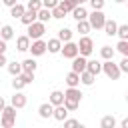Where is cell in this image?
Returning <instances> with one entry per match:
<instances>
[{
    "instance_id": "obj_1",
    "label": "cell",
    "mask_w": 128,
    "mask_h": 128,
    "mask_svg": "<svg viewBox=\"0 0 128 128\" xmlns=\"http://www.w3.org/2000/svg\"><path fill=\"white\" fill-rule=\"evenodd\" d=\"M86 20H88L90 28H94V30H102L106 16H104V12H102V10H92V12L86 16Z\"/></svg>"
},
{
    "instance_id": "obj_2",
    "label": "cell",
    "mask_w": 128,
    "mask_h": 128,
    "mask_svg": "<svg viewBox=\"0 0 128 128\" xmlns=\"http://www.w3.org/2000/svg\"><path fill=\"white\" fill-rule=\"evenodd\" d=\"M44 32H46V24L40 22V20H34L32 24H28V34H26V36H28L30 40H36V38H42Z\"/></svg>"
},
{
    "instance_id": "obj_3",
    "label": "cell",
    "mask_w": 128,
    "mask_h": 128,
    "mask_svg": "<svg viewBox=\"0 0 128 128\" xmlns=\"http://www.w3.org/2000/svg\"><path fill=\"white\" fill-rule=\"evenodd\" d=\"M102 72H104L110 80H118L120 74H122L120 68H118V64H114L112 60H104V62H102Z\"/></svg>"
},
{
    "instance_id": "obj_4",
    "label": "cell",
    "mask_w": 128,
    "mask_h": 128,
    "mask_svg": "<svg viewBox=\"0 0 128 128\" xmlns=\"http://www.w3.org/2000/svg\"><path fill=\"white\" fill-rule=\"evenodd\" d=\"M92 50H94V42H92V38L86 34V36H82L80 38V42H78V54L80 56H90L92 54Z\"/></svg>"
},
{
    "instance_id": "obj_5",
    "label": "cell",
    "mask_w": 128,
    "mask_h": 128,
    "mask_svg": "<svg viewBox=\"0 0 128 128\" xmlns=\"http://www.w3.org/2000/svg\"><path fill=\"white\" fill-rule=\"evenodd\" d=\"M60 54L64 56V58H74V56H78V44L76 42H72V40H68V42H64L62 44V48H60Z\"/></svg>"
},
{
    "instance_id": "obj_6",
    "label": "cell",
    "mask_w": 128,
    "mask_h": 128,
    "mask_svg": "<svg viewBox=\"0 0 128 128\" xmlns=\"http://www.w3.org/2000/svg\"><path fill=\"white\" fill-rule=\"evenodd\" d=\"M28 50L32 52V56H42V54H46V42H44L42 38L30 40V46H28Z\"/></svg>"
},
{
    "instance_id": "obj_7",
    "label": "cell",
    "mask_w": 128,
    "mask_h": 128,
    "mask_svg": "<svg viewBox=\"0 0 128 128\" xmlns=\"http://www.w3.org/2000/svg\"><path fill=\"white\" fill-rule=\"evenodd\" d=\"M72 70L78 72V74L84 72V70H86V56H80V54L74 56V58H72Z\"/></svg>"
},
{
    "instance_id": "obj_8",
    "label": "cell",
    "mask_w": 128,
    "mask_h": 128,
    "mask_svg": "<svg viewBox=\"0 0 128 128\" xmlns=\"http://www.w3.org/2000/svg\"><path fill=\"white\" fill-rule=\"evenodd\" d=\"M26 102H28L26 94H22L20 90H16V94L12 96V106H14L16 110H20V108H24V106H26Z\"/></svg>"
},
{
    "instance_id": "obj_9",
    "label": "cell",
    "mask_w": 128,
    "mask_h": 128,
    "mask_svg": "<svg viewBox=\"0 0 128 128\" xmlns=\"http://www.w3.org/2000/svg\"><path fill=\"white\" fill-rule=\"evenodd\" d=\"M52 118H54V120H58V122H62V120H66V118H68V110L64 108V104L54 106V110H52Z\"/></svg>"
},
{
    "instance_id": "obj_10",
    "label": "cell",
    "mask_w": 128,
    "mask_h": 128,
    "mask_svg": "<svg viewBox=\"0 0 128 128\" xmlns=\"http://www.w3.org/2000/svg\"><path fill=\"white\" fill-rule=\"evenodd\" d=\"M70 14H72V18L78 22V20H86V16H88V10H86L82 4H78L76 8H72V10H70Z\"/></svg>"
},
{
    "instance_id": "obj_11",
    "label": "cell",
    "mask_w": 128,
    "mask_h": 128,
    "mask_svg": "<svg viewBox=\"0 0 128 128\" xmlns=\"http://www.w3.org/2000/svg\"><path fill=\"white\" fill-rule=\"evenodd\" d=\"M52 110H54V106L50 104V102H44V104H40L38 106V116L40 118H52Z\"/></svg>"
},
{
    "instance_id": "obj_12",
    "label": "cell",
    "mask_w": 128,
    "mask_h": 128,
    "mask_svg": "<svg viewBox=\"0 0 128 128\" xmlns=\"http://www.w3.org/2000/svg\"><path fill=\"white\" fill-rule=\"evenodd\" d=\"M34 20H36V10H30V8H26V10L22 12V16H20V22H22L24 26L32 24Z\"/></svg>"
},
{
    "instance_id": "obj_13",
    "label": "cell",
    "mask_w": 128,
    "mask_h": 128,
    "mask_svg": "<svg viewBox=\"0 0 128 128\" xmlns=\"http://www.w3.org/2000/svg\"><path fill=\"white\" fill-rule=\"evenodd\" d=\"M28 46H30V38L26 34H22V36L16 38V50L18 52H28Z\"/></svg>"
},
{
    "instance_id": "obj_14",
    "label": "cell",
    "mask_w": 128,
    "mask_h": 128,
    "mask_svg": "<svg viewBox=\"0 0 128 128\" xmlns=\"http://www.w3.org/2000/svg\"><path fill=\"white\" fill-rule=\"evenodd\" d=\"M86 70H88L90 74L98 76V74L102 72V62H98V60H86Z\"/></svg>"
},
{
    "instance_id": "obj_15",
    "label": "cell",
    "mask_w": 128,
    "mask_h": 128,
    "mask_svg": "<svg viewBox=\"0 0 128 128\" xmlns=\"http://www.w3.org/2000/svg\"><path fill=\"white\" fill-rule=\"evenodd\" d=\"M60 48H62V42H60L58 38H50V40L46 42V50H48L50 54H58Z\"/></svg>"
},
{
    "instance_id": "obj_16",
    "label": "cell",
    "mask_w": 128,
    "mask_h": 128,
    "mask_svg": "<svg viewBox=\"0 0 128 128\" xmlns=\"http://www.w3.org/2000/svg\"><path fill=\"white\" fill-rule=\"evenodd\" d=\"M20 64H22V72H30V74H34L36 68H38V62H36L34 58H26V60L20 62Z\"/></svg>"
},
{
    "instance_id": "obj_17",
    "label": "cell",
    "mask_w": 128,
    "mask_h": 128,
    "mask_svg": "<svg viewBox=\"0 0 128 128\" xmlns=\"http://www.w3.org/2000/svg\"><path fill=\"white\" fill-rule=\"evenodd\" d=\"M64 82H66L68 86H80V74H78V72H74V70H70V72L66 74Z\"/></svg>"
},
{
    "instance_id": "obj_18",
    "label": "cell",
    "mask_w": 128,
    "mask_h": 128,
    "mask_svg": "<svg viewBox=\"0 0 128 128\" xmlns=\"http://www.w3.org/2000/svg\"><path fill=\"white\" fill-rule=\"evenodd\" d=\"M64 96L66 98H72V100H82V92H80V88L78 86H68V90L64 92Z\"/></svg>"
},
{
    "instance_id": "obj_19",
    "label": "cell",
    "mask_w": 128,
    "mask_h": 128,
    "mask_svg": "<svg viewBox=\"0 0 128 128\" xmlns=\"http://www.w3.org/2000/svg\"><path fill=\"white\" fill-rule=\"evenodd\" d=\"M102 28H104L106 36H116V28H118V24H116L114 20H108V18H106V20H104V26H102Z\"/></svg>"
},
{
    "instance_id": "obj_20",
    "label": "cell",
    "mask_w": 128,
    "mask_h": 128,
    "mask_svg": "<svg viewBox=\"0 0 128 128\" xmlns=\"http://www.w3.org/2000/svg\"><path fill=\"white\" fill-rule=\"evenodd\" d=\"M0 38H2V40H6V42H8V40H12V38H14V28H12L10 24H4V26L0 28Z\"/></svg>"
},
{
    "instance_id": "obj_21",
    "label": "cell",
    "mask_w": 128,
    "mask_h": 128,
    "mask_svg": "<svg viewBox=\"0 0 128 128\" xmlns=\"http://www.w3.org/2000/svg\"><path fill=\"white\" fill-rule=\"evenodd\" d=\"M52 106H58V104H62L64 102V92H60V90H52L50 92V100H48Z\"/></svg>"
},
{
    "instance_id": "obj_22",
    "label": "cell",
    "mask_w": 128,
    "mask_h": 128,
    "mask_svg": "<svg viewBox=\"0 0 128 128\" xmlns=\"http://www.w3.org/2000/svg\"><path fill=\"white\" fill-rule=\"evenodd\" d=\"M94 80H96V76H94V74H90L88 70L80 72V84H84V86H92V84H94Z\"/></svg>"
},
{
    "instance_id": "obj_23",
    "label": "cell",
    "mask_w": 128,
    "mask_h": 128,
    "mask_svg": "<svg viewBox=\"0 0 128 128\" xmlns=\"http://www.w3.org/2000/svg\"><path fill=\"white\" fill-rule=\"evenodd\" d=\"M24 10H26V6H24V4H20V2H16L14 6H10V16L20 20V16H22V12H24Z\"/></svg>"
},
{
    "instance_id": "obj_24",
    "label": "cell",
    "mask_w": 128,
    "mask_h": 128,
    "mask_svg": "<svg viewBox=\"0 0 128 128\" xmlns=\"http://www.w3.org/2000/svg\"><path fill=\"white\" fill-rule=\"evenodd\" d=\"M50 18H52V14H50V10H48V8H44V6H42L40 10H36V20H40V22H44V24H46Z\"/></svg>"
},
{
    "instance_id": "obj_25",
    "label": "cell",
    "mask_w": 128,
    "mask_h": 128,
    "mask_svg": "<svg viewBox=\"0 0 128 128\" xmlns=\"http://www.w3.org/2000/svg\"><path fill=\"white\" fill-rule=\"evenodd\" d=\"M92 28H90V24H88V20H78L76 22V32L78 34H82V36H86L88 32H90Z\"/></svg>"
},
{
    "instance_id": "obj_26",
    "label": "cell",
    "mask_w": 128,
    "mask_h": 128,
    "mask_svg": "<svg viewBox=\"0 0 128 128\" xmlns=\"http://www.w3.org/2000/svg\"><path fill=\"white\" fill-rule=\"evenodd\" d=\"M6 68H8V72H10L12 76H18V74L22 72V64H20V62H16V60L6 62Z\"/></svg>"
},
{
    "instance_id": "obj_27",
    "label": "cell",
    "mask_w": 128,
    "mask_h": 128,
    "mask_svg": "<svg viewBox=\"0 0 128 128\" xmlns=\"http://www.w3.org/2000/svg\"><path fill=\"white\" fill-rule=\"evenodd\" d=\"M50 14H52V18H56V20H62V18H64L68 12H66V10L62 8V4L58 2V6H54V8L50 10Z\"/></svg>"
},
{
    "instance_id": "obj_28",
    "label": "cell",
    "mask_w": 128,
    "mask_h": 128,
    "mask_svg": "<svg viewBox=\"0 0 128 128\" xmlns=\"http://www.w3.org/2000/svg\"><path fill=\"white\" fill-rule=\"evenodd\" d=\"M72 34H74V32H72L70 28H60L56 38H58L60 42H68V40H72Z\"/></svg>"
},
{
    "instance_id": "obj_29",
    "label": "cell",
    "mask_w": 128,
    "mask_h": 128,
    "mask_svg": "<svg viewBox=\"0 0 128 128\" xmlns=\"http://www.w3.org/2000/svg\"><path fill=\"white\" fill-rule=\"evenodd\" d=\"M62 104H64V108H66L68 112H74V110H78V106H80L78 100H72V98H66V96H64V102H62Z\"/></svg>"
},
{
    "instance_id": "obj_30",
    "label": "cell",
    "mask_w": 128,
    "mask_h": 128,
    "mask_svg": "<svg viewBox=\"0 0 128 128\" xmlns=\"http://www.w3.org/2000/svg\"><path fill=\"white\" fill-rule=\"evenodd\" d=\"M100 56H102V60H112L114 58V48L112 46H102L100 48Z\"/></svg>"
},
{
    "instance_id": "obj_31",
    "label": "cell",
    "mask_w": 128,
    "mask_h": 128,
    "mask_svg": "<svg viewBox=\"0 0 128 128\" xmlns=\"http://www.w3.org/2000/svg\"><path fill=\"white\" fill-rule=\"evenodd\" d=\"M114 126H116V118L110 116V114L104 116V118L100 120V128H114Z\"/></svg>"
},
{
    "instance_id": "obj_32",
    "label": "cell",
    "mask_w": 128,
    "mask_h": 128,
    "mask_svg": "<svg viewBox=\"0 0 128 128\" xmlns=\"http://www.w3.org/2000/svg\"><path fill=\"white\" fill-rule=\"evenodd\" d=\"M116 36H118L120 40H128V24H120V26L116 28Z\"/></svg>"
},
{
    "instance_id": "obj_33",
    "label": "cell",
    "mask_w": 128,
    "mask_h": 128,
    "mask_svg": "<svg viewBox=\"0 0 128 128\" xmlns=\"http://www.w3.org/2000/svg\"><path fill=\"white\" fill-rule=\"evenodd\" d=\"M0 124L4 126V128H12L14 124H16V118H12V116H0Z\"/></svg>"
},
{
    "instance_id": "obj_34",
    "label": "cell",
    "mask_w": 128,
    "mask_h": 128,
    "mask_svg": "<svg viewBox=\"0 0 128 128\" xmlns=\"http://www.w3.org/2000/svg\"><path fill=\"white\" fill-rule=\"evenodd\" d=\"M18 78L24 82V86H28V84H32V82H34V74H30V72H20V74H18Z\"/></svg>"
},
{
    "instance_id": "obj_35",
    "label": "cell",
    "mask_w": 128,
    "mask_h": 128,
    "mask_svg": "<svg viewBox=\"0 0 128 128\" xmlns=\"http://www.w3.org/2000/svg\"><path fill=\"white\" fill-rule=\"evenodd\" d=\"M116 50L122 54V56H128V40H120L116 44Z\"/></svg>"
},
{
    "instance_id": "obj_36",
    "label": "cell",
    "mask_w": 128,
    "mask_h": 128,
    "mask_svg": "<svg viewBox=\"0 0 128 128\" xmlns=\"http://www.w3.org/2000/svg\"><path fill=\"white\" fill-rule=\"evenodd\" d=\"M60 4H62V8H64L66 12H70L72 8L78 6V0H60Z\"/></svg>"
},
{
    "instance_id": "obj_37",
    "label": "cell",
    "mask_w": 128,
    "mask_h": 128,
    "mask_svg": "<svg viewBox=\"0 0 128 128\" xmlns=\"http://www.w3.org/2000/svg\"><path fill=\"white\" fill-rule=\"evenodd\" d=\"M0 114H4V116H12V118H16V108H14L12 104H10V106H4Z\"/></svg>"
},
{
    "instance_id": "obj_38",
    "label": "cell",
    "mask_w": 128,
    "mask_h": 128,
    "mask_svg": "<svg viewBox=\"0 0 128 128\" xmlns=\"http://www.w3.org/2000/svg\"><path fill=\"white\" fill-rule=\"evenodd\" d=\"M26 8H30V10H40V8H42V0H28Z\"/></svg>"
},
{
    "instance_id": "obj_39",
    "label": "cell",
    "mask_w": 128,
    "mask_h": 128,
    "mask_svg": "<svg viewBox=\"0 0 128 128\" xmlns=\"http://www.w3.org/2000/svg\"><path fill=\"white\" fill-rule=\"evenodd\" d=\"M62 122H64V126H66V128H76V126H80V128H82L80 120H68V118H66V120H62Z\"/></svg>"
},
{
    "instance_id": "obj_40",
    "label": "cell",
    "mask_w": 128,
    "mask_h": 128,
    "mask_svg": "<svg viewBox=\"0 0 128 128\" xmlns=\"http://www.w3.org/2000/svg\"><path fill=\"white\" fill-rule=\"evenodd\" d=\"M88 2H90L92 10H102L104 8V0H88Z\"/></svg>"
},
{
    "instance_id": "obj_41",
    "label": "cell",
    "mask_w": 128,
    "mask_h": 128,
    "mask_svg": "<svg viewBox=\"0 0 128 128\" xmlns=\"http://www.w3.org/2000/svg\"><path fill=\"white\" fill-rule=\"evenodd\" d=\"M12 88H14V90H22V88H24V82H22L18 76H14V80H12Z\"/></svg>"
},
{
    "instance_id": "obj_42",
    "label": "cell",
    "mask_w": 128,
    "mask_h": 128,
    "mask_svg": "<svg viewBox=\"0 0 128 128\" xmlns=\"http://www.w3.org/2000/svg\"><path fill=\"white\" fill-rule=\"evenodd\" d=\"M58 2H60V0H42V6L48 8V10H52L54 6H58Z\"/></svg>"
},
{
    "instance_id": "obj_43",
    "label": "cell",
    "mask_w": 128,
    "mask_h": 128,
    "mask_svg": "<svg viewBox=\"0 0 128 128\" xmlns=\"http://www.w3.org/2000/svg\"><path fill=\"white\" fill-rule=\"evenodd\" d=\"M118 68H120V72H128V56H124V58L120 60Z\"/></svg>"
},
{
    "instance_id": "obj_44",
    "label": "cell",
    "mask_w": 128,
    "mask_h": 128,
    "mask_svg": "<svg viewBox=\"0 0 128 128\" xmlns=\"http://www.w3.org/2000/svg\"><path fill=\"white\" fill-rule=\"evenodd\" d=\"M6 48H8V46H6V40L0 38V54H6Z\"/></svg>"
},
{
    "instance_id": "obj_45",
    "label": "cell",
    "mask_w": 128,
    "mask_h": 128,
    "mask_svg": "<svg viewBox=\"0 0 128 128\" xmlns=\"http://www.w3.org/2000/svg\"><path fill=\"white\" fill-rule=\"evenodd\" d=\"M6 62H8V60H6V54H0V68L6 66Z\"/></svg>"
},
{
    "instance_id": "obj_46",
    "label": "cell",
    "mask_w": 128,
    "mask_h": 128,
    "mask_svg": "<svg viewBox=\"0 0 128 128\" xmlns=\"http://www.w3.org/2000/svg\"><path fill=\"white\" fill-rule=\"evenodd\" d=\"M2 2H4V6H8V8H10V6H14L18 0H2Z\"/></svg>"
},
{
    "instance_id": "obj_47",
    "label": "cell",
    "mask_w": 128,
    "mask_h": 128,
    "mask_svg": "<svg viewBox=\"0 0 128 128\" xmlns=\"http://www.w3.org/2000/svg\"><path fill=\"white\" fill-rule=\"evenodd\" d=\"M120 128H128V118H124V120L120 122Z\"/></svg>"
},
{
    "instance_id": "obj_48",
    "label": "cell",
    "mask_w": 128,
    "mask_h": 128,
    "mask_svg": "<svg viewBox=\"0 0 128 128\" xmlns=\"http://www.w3.org/2000/svg\"><path fill=\"white\" fill-rule=\"evenodd\" d=\"M4 106H6V102H4V98L0 96V112H2V108H4Z\"/></svg>"
},
{
    "instance_id": "obj_49",
    "label": "cell",
    "mask_w": 128,
    "mask_h": 128,
    "mask_svg": "<svg viewBox=\"0 0 128 128\" xmlns=\"http://www.w3.org/2000/svg\"><path fill=\"white\" fill-rule=\"evenodd\" d=\"M114 2H118V4H122V2H126V0H114Z\"/></svg>"
},
{
    "instance_id": "obj_50",
    "label": "cell",
    "mask_w": 128,
    "mask_h": 128,
    "mask_svg": "<svg viewBox=\"0 0 128 128\" xmlns=\"http://www.w3.org/2000/svg\"><path fill=\"white\" fill-rule=\"evenodd\" d=\"M84 2H88V0H78V4H84Z\"/></svg>"
}]
</instances>
